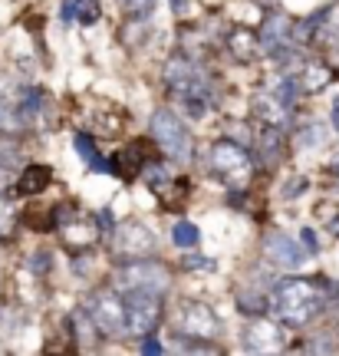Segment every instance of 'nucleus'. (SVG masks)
Wrapping results in <instances>:
<instances>
[{
	"label": "nucleus",
	"instance_id": "obj_1",
	"mask_svg": "<svg viewBox=\"0 0 339 356\" xmlns=\"http://www.w3.org/2000/svg\"><path fill=\"white\" fill-rule=\"evenodd\" d=\"M274 314L290 327H303L326 307V287L320 280H283L270 297Z\"/></svg>",
	"mask_w": 339,
	"mask_h": 356
},
{
	"label": "nucleus",
	"instance_id": "obj_2",
	"mask_svg": "<svg viewBox=\"0 0 339 356\" xmlns=\"http://www.w3.org/2000/svg\"><path fill=\"white\" fill-rule=\"evenodd\" d=\"M165 79L175 92L181 106L188 109L191 115H204L208 106H211V89H208V79L198 66H191L188 60H172L165 66Z\"/></svg>",
	"mask_w": 339,
	"mask_h": 356
},
{
	"label": "nucleus",
	"instance_id": "obj_3",
	"mask_svg": "<svg viewBox=\"0 0 339 356\" xmlns=\"http://www.w3.org/2000/svg\"><path fill=\"white\" fill-rule=\"evenodd\" d=\"M151 139L158 142V149L168 159H178V162H188L191 159V136L172 109H158L151 115Z\"/></svg>",
	"mask_w": 339,
	"mask_h": 356
},
{
	"label": "nucleus",
	"instance_id": "obj_4",
	"mask_svg": "<svg viewBox=\"0 0 339 356\" xmlns=\"http://www.w3.org/2000/svg\"><path fill=\"white\" fill-rule=\"evenodd\" d=\"M126 333L129 337H149L162 317V300L155 291H126Z\"/></svg>",
	"mask_w": 339,
	"mask_h": 356
},
{
	"label": "nucleus",
	"instance_id": "obj_5",
	"mask_svg": "<svg viewBox=\"0 0 339 356\" xmlns=\"http://www.w3.org/2000/svg\"><path fill=\"white\" fill-rule=\"evenodd\" d=\"M168 284H172L168 267H162L158 261H149V257H135V264H129V267L119 270V287H122V291H155V293H162Z\"/></svg>",
	"mask_w": 339,
	"mask_h": 356
},
{
	"label": "nucleus",
	"instance_id": "obj_6",
	"mask_svg": "<svg viewBox=\"0 0 339 356\" xmlns=\"http://www.w3.org/2000/svg\"><path fill=\"white\" fill-rule=\"evenodd\" d=\"M175 330L188 340H208L217 333V317L201 300H181V307L175 310Z\"/></svg>",
	"mask_w": 339,
	"mask_h": 356
},
{
	"label": "nucleus",
	"instance_id": "obj_7",
	"mask_svg": "<svg viewBox=\"0 0 339 356\" xmlns=\"http://www.w3.org/2000/svg\"><path fill=\"white\" fill-rule=\"evenodd\" d=\"M211 168L224 178L227 185H244L251 178V155L238 142H217L211 149Z\"/></svg>",
	"mask_w": 339,
	"mask_h": 356
},
{
	"label": "nucleus",
	"instance_id": "obj_8",
	"mask_svg": "<svg viewBox=\"0 0 339 356\" xmlns=\"http://www.w3.org/2000/svg\"><path fill=\"white\" fill-rule=\"evenodd\" d=\"M92 327L106 337H126V304L115 297V293H99L92 300Z\"/></svg>",
	"mask_w": 339,
	"mask_h": 356
},
{
	"label": "nucleus",
	"instance_id": "obj_9",
	"mask_svg": "<svg viewBox=\"0 0 339 356\" xmlns=\"http://www.w3.org/2000/svg\"><path fill=\"white\" fill-rule=\"evenodd\" d=\"M115 251L126 257H149L151 251H155V234H151L145 225H138V221H129V225H122V228L115 231Z\"/></svg>",
	"mask_w": 339,
	"mask_h": 356
},
{
	"label": "nucleus",
	"instance_id": "obj_10",
	"mask_svg": "<svg viewBox=\"0 0 339 356\" xmlns=\"http://www.w3.org/2000/svg\"><path fill=\"white\" fill-rule=\"evenodd\" d=\"M149 142H129L122 152H115L113 159V168H115V175L119 178H126V181H132V178H138L142 172H145V162H149Z\"/></svg>",
	"mask_w": 339,
	"mask_h": 356
},
{
	"label": "nucleus",
	"instance_id": "obj_11",
	"mask_svg": "<svg viewBox=\"0 0 339 356\" xmlns=\"http://www.w3.org/2000/svg\"><path fill=\"white\" fill-rule=\"evenodd\" d=\"M264 254L274 261V264H283V267H300L303 264V248L293 238H287V234H280V231H274V234H267L264 241Z\"/></svg>",
	"mask_w": 339,
	"mask_h": 356
},
{
	"label": "nucleus",
	"instance_id": "obj_12",
	"mask_svg": "<svg viewBox=\"0 0 339 356\" xmlns=\"http://www.w3.org/2000/svg\"><path fill=\"white\" fill-rule=\"evenodd\" d=\"M254 113H257V119H261V126H274V129H283L290 126V106L287 102H280L276 96H257L254 99Z\"/></svg>",
	"mask_w": 339,
	"mask_h": 356
},
{
	"label": "nucleus",
	"instance_id": "obj_13",
	"mask_svg": "<svg viewBox=\"0 0 339 356\" xmlns=\"http://www.w3.org/2000/svg\"><path fill=\"white\" fill-rule=\"evenodd\" d=\"M290 26L283 17H267L264 26H261V33H257V47L264 53H276L280 47H283V40H287Z\"/></svg>",
	"mask_w": 339,
	"mask_h": 356
},
{
	"label": "nucleus",
	"instance_id": "obj_14",
	"mask_svg": "<svg viewBox=\"0 0 339 356\" xmlns=\"http://www.w3.org/2000/svg\"><path fill=\"white\" fill-rule=\"evenodd\" d=\"M227 50H231V56L240 60V63L254 60V53L261 50V47H257V33H251L247 26H234L231 37H227Z\"/></svg>",
	"mask_w": 339,
	"mask_h": 356
},
{
	"label": "nucleus",
	"instance_id": "obj_15",
	"mask_svg": "<svg viewBox=\"0 0 339 356\" xmlns=\"http://www.w3.org/2000/svg\"><path fill=\"white\" fill-rule=\"evenodd\" d=\"M53 172L47 165H26L24 172H20V181H17V191L20 195H40V191L50 185Z\"/></svg>",
	"mask_w": 339,
	"mask_h": 356
},
{
	"label": "nucleus",
	"instance_id": "obj_16",
	"mask_svg": "<svg viewBox=\"0 0 339 356\" xmlns=\"http://www.w3.org/2000/svg\"><path fill=\"white\" fill-rule=\"evenodd\" d=\"M257 145H261V159H264L267 165H274L276 159L283 155V132H280V129H274V126H264V132H261Z\"/></svg>",
	"mask_w": 339,
	"mask_h": 356
},
{
	"label": "nucleus",
	"instance_id": "obj_17",
	"mask_svg": "<svg viewBox=\"0 0 339 356\" xmlns=\"http://www.w3.org/2000/svg\"><path fill=\"white\" fill-rule=\"evenodd\" d=\"M155 195L162 198L165 208H178V204L185 202V195H188V181H185V178H181V181H178V178H168L165 185L155 188Z\"/></svg>",
	"mask_w": 339,
	"mask_h": 356
},
{
	"label": "nucleus",
	"instance_id": "obj_18",
	"mask_svg": "<svg viewBox=\"0 0 339 356\" xmlns=\"http://www.w3.org/2000/svg\"><path fill=\"white\" fill-rule=\"evenodd\" d=\"M40 106H43V92H40V89H24V96H20V102H17V109H20V115H24V122L40 113Z\"/></svg>",
	"mask_w": 339,
	"mask_h": 356
},
{
	"label": "nucleus",
	"instance_id": "obj_19",
	"mask_svg": "<svg viewBox=\"0 0 339 356\" xmlns=\"http://www.w3.org/2000/svg\"><path fill=\"white\" fill-rule=\"evenodd\" d=\"M73 10L79 17V24H99V17H102L99 0H73Z\"/></svg>",
	"mask_w": 339,
	"mask_h": 356
},
{
	"label": "nucleus",
	"instance_id": "obj_20",
	"mask_svg": "<svg viewBox=\"0 0 339 356\" xmlns=\"http://www.w3.org/2000/svg\"><path fill=\"white\" fill-rule=\"evenodd\" d=\"M20 126H24V115H20V109L0 99V132H17Z\"/></svg>",
	"mask_w": 339,
	"mask_h": 356
},
{
	"label": "nucleus",
	"instance_id": "obj_21",
	"mask_svg": "<svg viewBox=\"0 0 339 356\" xmlns=\"http://www.w3.org/2000/svg\"><path fill=\"white\" fill-rule=\"evenodd\" d=\"M172 241L178 248H195L198 244V228L191 225V221H178L175 228H172Z\"/></svg>",
	"mask_w": 339,
	"mask_h": 356
},
{
	"label": "nucleus",
	"instance_id": "obj_22",
	"mask_svg": "<svg viewBox=\"0 0 339 356\" xmlns=\"http://www.w3.org/2000/svg\"><path fill=\"white\" fill-rule=\"evenodd\" d=\"M329 83V70L326 66H313V70H306V76L300 79V89H310V92H316V89H323Z\"/></svg>",
	"mask_w": 339,
	"mask_h": 356
},
{
	"label": "nucleus",
	"instance_id": "obj_23",
	"mask_svg": "<svg viewBox=\"0 0 339 356\" xmlns=\"http://www.w3.org/2000/svg\"><path fill=\"white\" fill-rule=\"evenodd\" d=\"M73 145H76V152H79L83 162H89V165L96 162V145H92V139H89L86 132H79V136L73 139Z\"/></svg>",
	"mask_w": 339,
	"mask_h": 356
},
{
	"label": "nucleus",
	"instance_id": "obj_24",
	"mask_svg": "<svg viewBox=\"0 0 339 356\" xmlns=\"http://www.w3.org/2000/svg\"><path fill=\"white\" fill-rule=\"evenodd\" d=\"M50 254H47V251H37V254H33V261H30V270H37V274H43V270H50Z\"/></svg>",
	"mask_w": 339,
	"mask_h": 356
},
{
	"label": "nucleus",
	"instance_id": "obj_25",
	"mask_svg": "<svg viewBox=\"0 0 339 356\" xmlns=\"http://www.w3.org/2000/svg\"><path fill=\"white\" fill-rule=\"evenodd\" d=\"M10 225H13V218H10V204L0 198V234H10Z\"/></svg>",
	"mask_w": 339,
	"mask_h": 356
},
{
	"label": "nucleus",
	"instance_id": "obj_26",
	"mask_svg": "<svg viewBox=\"0 0 339 356\" xmlns=\"http://www.w3.org/2000/svg\"><path fill=\"white\" fill-rule=\"evenodd\" d=\"M142 353H162V343H158V340H145V343H142Z\"/></svg>",
	"mask_w": 339,
	"mask_h": 356
},
{
	"label": "nucleus",
	"instance_id": "obj_27",
	"mask_svg": "<svg viewBox=\"0 0 339 356\" xmlns=\"http://www.w3.org/2000/svg\"><path fill=\"white\" fill-rule=\"evenodd\" d=\"M303 244H306V248H310V251H316V234L310 228L303 231Z\"/></svg>",
	"mask_w": 339,
	"mask_h": 356
},
{
	"label": "nucleus",
	"instance_id": "obj_28",
	"mask_svg": "<svg viewBox=\"0 0 339 356\" xmlns=\"http://www.w3.org/2000/svg\"><path fill=\"white\" fill-rule=\"evenodd\" d=\"M172 10H175V13H188V0H172Z\"/></svg>",
	"mask_w": 339,
	"mask_h": 356
},
{
	"label": "nucleus",
	"instance_id": "obj_29",
	"mask_svg": "<svg viewBox=\"0 0 339 356\" xmlns=\"http://www.w3.org/2000/svg\"><path fill=\"white\" fill-rule=\"evenodd\" d=\"M188 267H211V261H201V257H191Z\"/></svg>",
	"mask_w": 339,
	"mask_h": 356
},
{
	"label": "nucleus",
	"instance_id": "obj_30",
	"mask_svg": "<svg viewBox=\"0 0 339 356\" xmlns=\"http://www.w3.org/2000/svg\"><path fill=\"white\" fill-rule=\"evenodd\" d=\"M333 126L339 129V96H336V102H333Z\"/></svg>",
	"mask_w": 339,
	"mask_h": 356
},
{
	"label": "nucleus",
	"instance_id": "obj_31",
	"mask_svg": "<svg viewBox=\"0 0 339 356\" xmlns=\"http://www.w3.org/2000/svg\"><path fill=\"white\" fill-rule=\"evenodd\" d=\"M333 234H339V218H333Z\"/></svg>",
	"mask_w": 339,
	"mask_h": 356
}]
</instances>
